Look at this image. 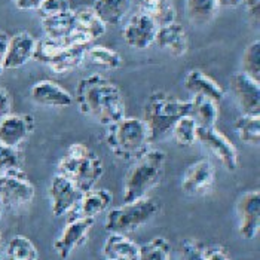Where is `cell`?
<instances>
[{
    "instance_id": "obj_18",
    "label": "cell",
    "mask_w": 260,
    "mask_h": 260,
    "mask_svg": "<svg viewBox=\"0 0 260 260\" xmlns=\"http://www.w3.org/2000/svg\"><path fill=\"white\" fill-rule=\"evenodd\" d=\"M155 43L158 48L168 52L174 58H180L187 52V33L183 24L174 21L171 24L158 27Z\"/></svg>"
},
{
    "instance_id": "obj_42",
    "label": "cell",
    "mask_w": 260,
    "mask_h": 260,
    "mask_svg": "<svg viewBox=\"0 0 260 260\" xmlns=\"http://www.w3.org/2000/svg\"><path fill=\"white\" fill-rule=\"evenodd\" d=\"M242 3H244V0H217L219 8H228V9L240 8Z\"/></svg>"
},
{
    "instance_id": "obj_16",
    "label": "cell",
    "mask_w": 260,
    "mask_h": 260,
    "mask_svg": "<svg viewBox=\"0 0 260 260\" xmlns=\"http://www.w3.org/2000/svg\"><path fill=\"white\" fill-rule=\"evenodd\" d=\"M36 39L28 31H18L17 35L9 38V43L6 52L2 58V64L5 70H15L25 66L30 60H33Z\"/></svg>"
},
{
    "instance_id": "obj_1",
    "label": "cell",
    "mask_w": 260,
    "mask_h": 260,
    "mask_svg": "<svg viewBox=\"0 0 260 260\" xmlns=\"http://www.w3.org/2000/svg\"><path fill=\"white\" fill-rule=\"evenodd\" d=\"M73 99L82 115L104 126L125 118V101L118 85L97 73L78 82Z\"/></svg>"
},
{
    "instance_id": "obj_3",
    "label": "cell",
    "mask_w": 260,
    "mask_h": 260,
    "mask_svg": "<svg viewBox=\"0 0 260 260\" xmlns=\"http://www.w3.org/2000/svg\"><path fill=\"white\" fill-rule=\"evenodd\" d=\"M167 153L160 149L149 147L139 158L133 160L123 181V204L147 197L164 177Z\"/></svg>"
},
{
    "instance_id": "obj_37",
    "label": "cell",
    "mask_w": 260,
    "mask_h": 260,
    "mask_svg": "<svg viewBox=\"0 0 260 260\" xmlns=\"http://www.w3.org/2000/svg\"><path fill=\"white\" fill-rule=\"evenodd\" d=\"M70 9L72 8H70L69 0H43L38 8V14L40 18H46V17L67 12Z\"/></svg>"
},
{
    "instance_id": "obj_43",
    "label": "cell",
    "mask_w": 260,
    "mask_h": 260,
    "mask_svg": "<svg viewBox=\"0 0 260 260\" xmlns=\"http://www.w3.org/2000/svg\"><path fill=\"white\" fill-rule=\"evenodd\" d=\"M8 43H9V36L5 31H0V60L3 58V55L6 52Z\"/></svg>"
},
{
    "instance_id": "obj_27",
    "label": "cell",
    "mask_w": 260,
    "mask_h": 260,
    "mask_svg": "<svg viewBox=\"0 0 260 260\" xmlns=\"http://www.w3.org/2000/svg\"><path fill=\"white\" fill-rule=\"evenodd\" d=\"M192 106V116L197 120L198 126L213 128L219 119V103L208 97L202 95H192L190 100Z\"/></svg>"
},
{
    "instance_id": "obj_7",
    "label": "cell",
    "mask_w": 260,
    "mask_h": 260,
    "mask_svg": "<svg viewBox=\"0 0 260 260\" xmlns=\"http://www.w3.org/2000/svg\"><path fill=\"white\" fill-rule=\"evenodd\" d=\"M197 141H200L204 147H207L210 150V153L213 156H216V159L220 162L226 171H231V173L237 171V168L240 165L238 149L216 126H213V128L198 126Z\"/></svg>"
},
{
    "instance_id": "obj_23",
    "label": "cell",
    "mask_w": 260,
    "mask_h": 260,
    "mask_svg": "<svg viewBox=\"0 0 260 260\" xmlns=\"http://www.w3.org/2000/svg\"><path fill=\"white\" fill-rule=\"evenodd\" d=\"M133 0H95L92 9L106 25H118L126 17Z\"/></svg>"
},
{
    "instance_id": "obj_14",
    "label": "cell",
    "mask_w": 260,
    "mask_h": 260,
    "mask_svg": "<svg viewBox=\"0 0 260 260\" xmlns=\"http://www.w3.org/2000/svg\"><path fill=\"white\" fill-rule=\"evenodd\" d=\"M231 91L245 115H260V82L244 72L231 76Z\"/></svg>"
},
{
    "instance_id": "obj_40",
    "label": "cell",
    "mask_w": 260,
    "mask_h": 260,
    "mask_svg": "<svg viewBox=\"0 0 260 260\" xmlns=\"http://www.w3.org/2000/svg\"><path fill=\"white\" fill-rule=\"evenodd\" d=\"M11 109H12V101L8 89L0 88V120L11 113Z\"/></svg>"
},
{
    "instance_id": "obj_39",
    "label": "cell",
    "mask_w": 260,
    "mask_h": 260,
    "mask_svg": "<svg viewBox=\"0 0 260 260\" xmlns=\"http://www.w3.org/2000/svg\"><path fill=\"white\" fill-rule=\"evenodd\" d=\"M202 257L204 260H231L228 248L220 244H210L202 247Z\"/></svg>"
},
{
    "instance_id": "obj_9",
    "label": "cell",
    "mask_w": 260,
    "mask_h": 260,
    "mask_svg": "<svg viewBox=\"0 0 260 260\" xmlns=\"http://www.w3.org/2000/svg\"><path fill=\"white\" fill-rule=\"evenodd\" d=\"M216 184V170L208 159H200L189 165L183 174L180 187L187 197H204Z\"/></svg>"
},
{
    "instance_id": "obj_28",
    "label": "cell",
    "mask_w": 260,
    "mask_h": 260,
    "mask_svg": "<svg viewBox=\"0 0 260 260\" xmlns=\"http://www.w3.org/2000/svg\"><path fill=\"white\" fill-rule=\"evenodd\" d=\"M217 0H186V15L195 25H207L217 14Z\"/></svg>"
},
{
    "instance_id": "obj_33",
    "label": "cell",
    "mask_w": 260,
    "mask_h": 260,
    "mask_svg": "<svg viewBox=\"0 0 260 260\" xmlns=\"http://www.w3.org/2000/svg\"><path fill=\"white\" fill-rule=\"evenodd\" d=\"M139 260H171V244L164 237H155L140 245Z\"/></svg>"
},
{
    "instance_id": "obj_17",
    "label": "cell",
    "mask_w": 260,
    "mask_h": 260,
    "mask_svg": "<svg viewBox=\"0 0 260 260\" xmlns=\"http://www.w3.org/2000/svg\"><path fill=\"white\" fill-rule=\"evenodd\" d=\"M30 99L39 106L57 107V109L70 107L75 103L73 95L66 88H62L60 83L49 79L36 82L30 88Z\"/></svg>"
},
{
    "instance_id": "obj_2",
    "label": "cell",
    "mask_w": 260,
    "mask_h": 260,
    "mask_svg": "<svg viewBox=\"0 0 260 260\" xmlns=\"http://www.w3.org/2000/svg\"><path fill=\"white\" fill-rule=\"evenodd\" d=\"M57 174L72 181L80 193L97 186L104 174L103 160L85 143L76 141L70 144L57 165Z\"/></svg>"
},
{
    "instance_id": "obj_45",
    "label": "cell",
    "mask_w": 260,
    "mask_h": 260,
    "mask_svg": "<svg viewBox=\"0 0 260 260\" xmlns=\"http://www.w3.org/2000/svg\"><path fill=\"white\" fill-rule=\"evenodd\" d=\"M2 211H3V204H2V201H0V216H2Z\"/></svg>"
},
{
    "instance_id": "obj_36",
    "label": "cell",
    "mask_w": 260,
    "mask_h": 260,
    "mask_svg": "<svg viewBox=\"0 0 260 260\" xmlns=\"http://www.w3.org/2000/svg\"><path fill=\"white\" fill-rule=\"evenodd\" d=\"M22 170V159L15 147L0 144V174Z\"/></svg>"
},
{
    "instance_id": "obj_4",
    "label": "cell",
    "mask_w": 260,
    "mask_h": 260,
    "mask_svg": "<svg viewBox=\"0 0 260 260\" xmlns=\"http://www.w3.org/2000/svg\"><path fill=\"white\" fill-rule=\"evenodd\" d=\"M106 128V146L113 156L120 160L133 162L152 144L149 129L140 118L125 116Z\"/></svg>"
},
{
    "instance_id": "obj_8",
    "label": "cell",
    "mask_w": 260,
    "mask_h": 260,
    "mask_svg": "<svg viewBox=\"0 0 260 260\" xmlns=\"http://www.w3.org/2000/svg\"><path fill=\"white\" fill-rule=\"evenodd\" d=\"M36 189L28 180L27 174L18 170L0 174V201L3 205L22 207L30 204L35 198Z\"/></svg>"
},
{
    "instance_id": "obj_6",
    "label": "cell",
    "mask_w": 260,
    "mask_h": 260,
    "mask_svg": "<svg viewBox=\"0 0 260 260\" xmlns=\"http://www.w3.org/2000/svg\"><path fill=\"white\" fill-rule=\"evenodd\" d=\"M160 211V201L155 197H144L137 201L109 208L104 228L109 234H128L156 217Z\"/></svg>"
},
{
    "instance_id": "obj_31",
    "label": "cell",
    "mask_w": 260,
    "mask_h": 260,
    "mask_svg": "<svg viewBox=\"0 0 260 260\" xmlns=\"http://www.w3.org/2000/svg\"><path fill=\"white\" fill-rule=\"evenodd\" d=\"M85 58L92 62L94 66H99L107 70H116L122 66V57L119 52L103 45H94L91 48H86Z\"/></svg>"
},
{
    "instance_id": "obj_25",
    "label": "cell",
    "mask_w": 260,
    "mask_h": 260,
    "mask_svg": "<svg viewBox=\"0 0 260 260\" xmlns=\"http://www.w3.org/2000/svg\"><path fill=\"white\" fill-rule=\"evenodd\" d=\"M158 27L174 22L177 18V11L173 0H141L140 9Z\"/></svg>"
},
{
    "instance_id": "obj_12",
    "label": "cell",
    "mask_w": 260,
    "mask_h": 260,
    "mask_svg": "<svg viewBox=\"0 0 260 260\" xmlns=\"http://www.w3.org/2000/svg\"><path fill=\"white\" fill-rule=\"evenodd\" d=\"M156 31L158 25L141 11H137L123 27L122 38L129 48L143 51L155 43Z\"/></svg>"
},
{
    "instance_id": "obj_47",
    "label": "cell",
    "mask_w": 260,
    "mask_h": 260,
    "mask_svg": "<svg viewBox=\"0 0 260 260\" xmlns=\"http://www.w3.org/2000/svg\"><path fill=\"white\" fill-rule=\"evenodd\" d=\"M0 260H3V259H2V257H0Z\"/></svg>"
},
{
    "instance_id": "obj_15",
    "label": "cell",
    "mask_w": 260,
    "mask_h": 260,
    "mask_svg": "<svg viewBox=\"0 0 260 260\" xmlns=\"http://www.w3.org/2000/svg\"><path fill=\"white\" fill-rule=\"evenodd\" d=\"M36 122L31 115L9 113L0 120V144L18 149L35 131Z\"/></svg>"
},
{
    "instance_id": "obj_30",
    "label": "cell",
    "mask_w": 260,
    "mask_h": 260,
    "mask_svg": "<svg viewBox=\"0 0 260 260\" xmlns=\"http://www.w3.org/2000/svg\"><path fill=\"white\" fill-rule=\"evenodd\" d=\"M39 251L36 245L24 235L12 237L5 248L3 260H38Z\"/></svg>"
},
{
    "instance_id": "obj_5",
    "label": "cell",
    "mask_w": 260,
    "mask_h": 260,
    "mask_svg": "<svg viewBox=\"0 0 260 260\" xmlns=\"http://www.w3.org/2000/svg\"><path fill=\"white\" fill-rule=\"evenodd\" d=\"M187 115H192L190 100H180L167 92L156 91L146 101L141 119L146 123L150 141L153 143L171 133L176 122Z\"/></svg>"
},
{
    "instance_id": "obj_22",
    "label": "cell",
    "mask_w": 260,
    "mask_h": 260,
    "mask_svg": "<svg viewBox=\"0 0 260 260\" xmlns=\"http://www.w3.org/2000/svg\"><path fill=\"white\" fill-rule=\"evenodd\" d=\"M73 17H75L76 30L88 35L91 40L99 39L106 33L107 25L101 21L97 12L92 9V6H80L78 9H75Z\"/></svg>"
},
{
    "instance_id": "obj_11",
    "label": "cell",
    "mask_w": 260,
    "mask_h": 260,
    "mask_svg": "<svg viewBox=\"0 0 260 260\" xmlns=\"http://www.w3.org/2000/svg\"><path fill=\"white\" fill-rule=\"evenodd\" d=\"M94 226V219H70L62 229L60 237L54 241V251L61 260H67L73 251L80 247Z\"/></svg>"
},
{
    "instance_id": "obj_19",
    "label": "cell",
    "mask_w": 260,
    "mask_h": 260,
    "mask_svg": "<svg viewBox=\"0 0 260 260\" xmlns=\"http://www.w3.org/2000/svg\"><path fill=\"white\" fill-rule=\"evenodd\" d=\"M113 204V193L107 189H91L82 193L76 208L72 211L75 217L72 219H95L101 213L107 211Z\"/></svg>"
},
{
    "instance_id": "obj_41",
    "label": "cell",
    "mask_w": 260,
    "mask_h": 260,
    "mask_svg": "<svg viewBox=\"0 0 260 260\" xmlns=\"http://www.w3.org/2000/svg\"><path fill=\"white\" fill-rule=\"evenodd\" d=\"M20 11H38L43 0H11Z\"/></svg>"
},
{
    "instance_id": "obj_21",
    "label": "cell",
    "mask_w": 260,
    "mask_h": 260,
    "mask_svg": "<svg viewBox=\"0 0 260 260\" xmlns=\"http://www.w3.org/2000/svg\"><path fill=\"white\" fill-rule=\"evenodd\" d=\"M104 260H139L140 245L122 234H109L103 245Z\"/></svg>"
},
{
    "instance_id": "obj_32",
    "label": "cell",
    "mask_w": 260,
    "mask_h": 260,
    "mask_svg": "<svg viewBox=\"0 0 260 260\" xmlns=\"http://www.w3.org/2000/svg\"><path fill=\"white\" fill-rule=\"evenodd\" d=\"M197 131H198V123L192 115L180 118L171 129L174 140L181 147H190L197 141Z\"/></svg>"
},
{
    "instance_id": "obj_26",
    "label": "cell",
    "mask_w": 260,
    "mask_h": 260,
    "mask_svg": "<svg viewBox=\"0 0 260 260\" xmlns=\"http://www.w3.org/2000/svg\"><path fill=\"white\" fill-rule=\"evenodd\" d=\"M42 20V28L45 31L46 38L55 40H64L75 28V17H73V9L57 14L52 17L40 18Z\"/></svg>"
},
{
    "instance_id": "obj_10",
    "label": "cell",
    "mask_w": 260,
    "mask_h": 260,
    "mask_svg": "<svg viewBox=\"0 0 260 260\" xmlns=\"http://www.w3.org/2000/svg\"><path fill=\"white\" fill-rule=\"evenodd\" d=\"M48 192L51 200V211L55 217L70 216L82 197L76 186L61 174H55L52 177Z\"/></svg>"
},
{
    "instance_id": "obj_13",
    "label": "cell",
    "mask_w": 260,
    "mask_h": 260,
    "mask_svg": "<svg viewBox=\"0 0 260 260\" xmlns=\"http://www.w3.org/2000/svg\"><path fill=\"white\" fill-rule=\"evenodd\" d=\"M238 234L244 240H254L260 229V192L248 190L237 202Z\"/></svg>"
},
{
    "instance_id": "obj_38",
    "label": "cell",
    "mask_w": 260,
    "mask_h": 260,
    "mask_svg": "<svg viewBox=\"0 0 260 260\" xmlns=\"http://www.w3.org/2000/svg\"><path fill=\"white\" fill-rule=\"evenodd\" d=\"M177 260H204L202 245L195 240L181 241Z\"/></svg>"
},
{
    "instance_id": "obj_29",
    "label": "cell",
    "mask_w": 260,
    "mask_h": 260,
    "mask_svg": "<svg viewBox=\"0 0 260 260\" xmlns=\"http://www.w3.org/2000/svg\"><path fill=\"white\" fill-rule=\"evenodd\" d=\"M234 129L242 143L248 146L260 144V115L242 113L234 122Z\"/></svg>"
},
{
    "instance_id": "obj_34",
    "label": "cell",
    "mask_w": 260,
    "mask_h": 260,
    "mask_svg": "<svg viewBox=\"0 0 260 260\" xmlns=\"http://www.w3.org/2000/svg\"><path fill=\"white\" fill-rule=\"evenodd\" d=\"M66 45L61 40L51 39V38H42L36 40V46H35V54H33V60L39 61L42 64L48 66L51 61L54 60L61 49Z\"/></svg>"
},
{
    "instance_id": "obj_24",
    "label": "cell",
    "mask_w": 260,
    "mask_h": 260,
    "mask_svg": "<svg viewBox=\"0 0 260 260\" xmlns=\"http://www.w3.org/2000/svg\"><path fill=\"white\" fill-rule=\"evenodd\" d=\"M86 46H64L58 52V55L48 64V67L57 73L66 75L82 66V62L86 60Z\"/></svg>"
},
{
    "instance_id": "obj_20",
    "label": "cell",
    "mask_w": 260,
    "mask_h": 260,
    "mask_svg": "<svg viewBox=\"0 0 260 260\" xmlns=\"http://www.w3.org/2000/svg\"><path fill=\"white\" fill-rule=\"evenodd\" d=\"M183 85L186 91L192 95H202L220 103L224 97V89L219 82L210 78L200 69H192L186 73Z\"/></svg>"
},
{
    "instance_id": "obj_35",
    "label": "cell",
    "mask_w": 260,
    "mask_h": 260,
    "mask_svg": "<svg viewBox=\"0 0 260 260\" xmlns=\"http://www.w3.org/2000/svg\"><path fill=\"white\" fill-rule=\"evenodd\" d=\"M250 78L260 82V42H251L242 54V70Z\"/></svg>"
},
{
    "instance_id": "obj_46",
    "label": "cell",
    "mask_w": 260,
    "mask_h": 260,
    "mask_svg": "<svg viewBox=\"0 0 260 260\" xmlns=\"http://www.w3.org/2000/svg\"><path fill=\"white\" fill-rule=\"evenodd\" d=\"M0 247H2V237H0Z\"/></svg>"
},
{
    "instance_id": "obj_44",
    "label": "cell",
    "mask_w": 260,
    "mask_h": 260,
    "mask_svg": "<svg viewBox=\"0 0 260 260\" xmlns=\"http://www.w3.org/2000/svg\"><path fill=\"white\" fill-rule=\"evenodd\" d=\"M3 72H5V69H3V64H2V60H0V76H2Z\"/></svg>"
}]
</instances>
